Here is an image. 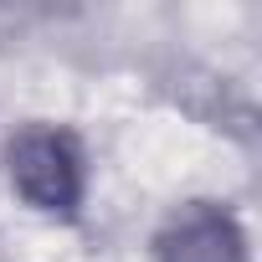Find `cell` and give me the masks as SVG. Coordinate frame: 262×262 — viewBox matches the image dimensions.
I'll use <instances>...</instances> for the list:
<instances>
[{
	"label": "cell",
	"mask_w": 262,
	"mask_h": 262,
	"mask_svg": "<svg viewBox=\"0 0 262 262\" xmlns=\"http://www.w3.org/2000/svg\"><path fill=\"white\" fill-rule=\"evenodd\" d=\"M11 170L36 206H72L77 201V155L57 128H31L11 144Z\"/></svg>",
	"instance_id": "1"
}]
</instances>
